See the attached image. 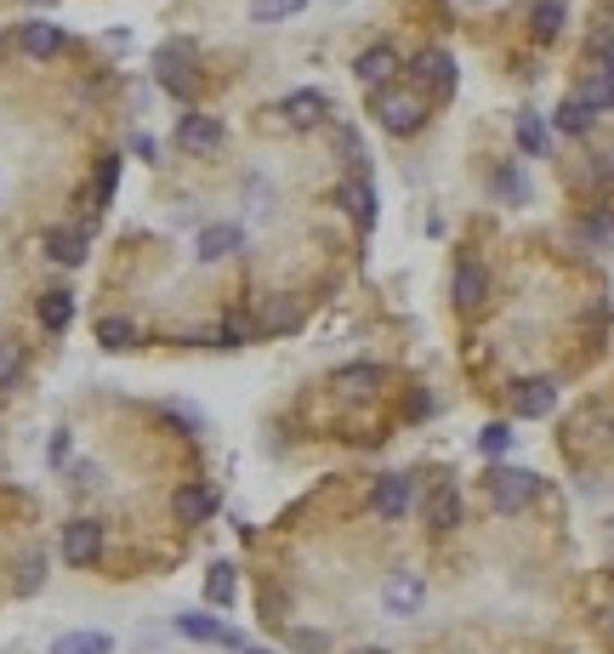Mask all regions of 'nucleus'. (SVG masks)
Masks as SVG:
<instances>
[{
	"instance_id": "nucleus-1",
	"label": "nucleus",
	"mask_w": 614,
	"mask_h": 654,
	"mask_svg": "<svg viewBox=\"0 0 614 654\" xmlns=\"http://www.w3.org/2000/svg\"><path fill=\"white\" fill-rule=\"evenodd\" d=\"M370 114H376V125L388 137H416L421 125H427V97L416 91V86H381L376 97H370Z\"/></svg>"
},
{
	"instance_id": "nucleus-2",
	"label": "nucleus",
	"mask_w": 614,
	"mask_h": 654,
	"mask_svg": "<svg viewBox=\"0 0 614 654\" xmlns=\"http://www.w3.org/2000/svg\"><path fill=\"white\" fill-rule=\"evenodd\" d=\"M483 484H490V507L495 513H524L529 501L541 495V478H535L529 467H490Z\"/></svg>"
},
{
	"instance_id": "nucleus-3",
	"label": "nucleus",
	"mask_w": 614,
	"mask_h": 654,
	"mask_svg": "<svg viewBox=\"0 0 614 654\" xmlns=\"http://www.w3.org/2000/svg\"><path fill=\"white\" fill-rule=\"evenodd\" d=\"M154 74H160V86L171 97H194V46L188 40H165L160 52H154Z\"/></svg>"
},
{
	"instance_id": "nucleus-4",
	"label": "nucleus",
	"mask_w": 614,
	"mask_h": 654,
	"mask_svg": "<svg viewBox=\"0 0 614 654\" xmlns=\"http://www.w3.org/2000/svg\"><path fill=\"white\" fill-rule=\"evenodd\" d=\"M409 86H416L421 97H450L455 91V58L444 52V46H427V52L409 63Z\"/></svg>"
},
{
	"instance_id": "nucleus-5",
	"label": "nucleus",
	"mask_w": 614,
	"mask_h": 654,
	"mask_svg": "<svg viewBox=\"0 0 614 654\" xmlns=\"http://www.w3.org/2000/svg\"><path fill=\"white\" fill-rule=\"evenodd\" d=\"M58 552H63L69 569H91V564L102 558V523H97V518H69Z\"/></svg>"
},
{
	"instance_id": "nucleus-6",
	"label": "nucleus",
	"mask_w": 614,
	"mask_h": 654,
	"mask_svg": "<svg viewBox=\"0 0 614 654\" xmlns=\"http://www.w3.org/2000/svg\"><path fill=\"white\" fill-rule=\"evenodd\" d=\"M409 507H416V478H409V472H381L376 490H370V513L398 523Z\"/></svg>"
},
{
	"instance_id": "nucleus-7",
	"label": "nucleus",
	"mask_w": 614,
	"mask_h": 654,
	"mask_svg": "<svg viewBox=\"0 0 614 654\" xmlns=\"http://www.w3.org/2000/svg\"><path fill=\"white\" fill-rule=\"evenodd\" d=\"M404 69V52L393 40H376V46H365V52L353 58V74H358V86H370V91H381L393 81V74Z\"/></svg>"
},
{
	"instance_id": "nucleus-8",
	"label": "nucleus",
	"mask_w": 614,
	"mask_h": 654,
	"mask_svg": "<svg viewBox=\"0 0 614 654\" xmlns=\"http://www.w3.org/2000/svg\"><path fill=\"white\" fill-rule=\"evenodd\" d=\"M421 603H427V581L421 575H409V569H393L388 581H381V609L409 620V615H421Z\"/></svg>"
},
{
	"instance_id": "nucleus-9",
	"label": "nucleus",
	"mask_w": 614,
	"mask_h": 654,
	"mask_svg": "<svg viewBox=\"0 0 614 654\" xmlns=\"http://www.w3.org/2000/svg\"><path fill=\"white\" fill-rule=\"evenodd\" d=\"M222 143H228V125L217 114H183L176 120V148H183V155H217Z\"/></svg>"
},
{
	"instance_id": "nucleus-10",
	"label": "nucleus",
	"mask_w": 614,
	"mask_h": 654,
	"mask_svg": "<svg viewBox=\"0 0 614 654\" xmlns=\"http://www.w3.org/2000/svg\"><path fill=\"white\" fill-rule=\"evenodd\" d=\"M552 410H557V382L552 375H524V382H512V416L541 421Z\"/></svg>"
},
{
	"instance_id": "nucleus-11",
	"label": "nucleus",
	"mask_w": 614,
	"mask_h": 654,
	"mask_svg": "<svg viewBox=\"0 0 614 654\" xmlns=\"http://www.w3.org/2000/svg\"><path fill=\"white\" fill-rule=\"evenodd\" d=\"M609 444H614L609 405H586L580 416H569V449H609Z\"/></svg>"
},
{
	"instance_id": "nucleus-12",
	"label": "nucleus",
	"mask_w": 614,
	"mask_h": 654,
	"mask_svg": "<svg viewBox=\"0 0 614 654\" xmlns=\"http://www.w3.org/2000/svg\"><path fill=\"white\" fill-rule=\"evenodd\" d=\"M450 296H455L461 313H478L483 301H490V273H483V262L461 257V262H455V280H450Z\"/></svg>"
},
{
	"instance_id": "nucleus-13",
	"label": "nucleus",
	"mask_w": 614,
	"mask_h": 654,
	"mask_svg": "<svg viewBox=\"0 0 614 654\" xmlns=\"http://www.w3.org/2000/svg\"><path fill=\"white\" fill-rule=\"evenodd\" d=\"M302 324V301L296 296H268L250 319V336H291Z\"/></svg>"
},
{
	"instance_id": "nucleus-14",
	"label": "nucleus",
	"mask_w": 614,
	"mask_h": 654,
	"mask_svg": "<svg viewBox=\"0 0 614 654\" xmlns=\"http://www.w3.org/2000/svg\"><path fill=\"white\" fill-rule=\"evenodd\" d=\"M176 632L194 638V643H211V649H234V654H245V643H250L234 626H222L217 615H176Z\"/></svg>"
},
{
	"instance_id": "nucleus-15",
	"label": "nucleus",
	"mask_w": 614,
	"mask_h": 654,
	"mask_svg": "<svg viewBox=\"0 0 614 654\" xmlns=\"http://www.w3.org/2000/svg\"><path fill=\"white\" fill-rule=\"evenodd\" d=\"M342 206L353 211V229H358V234L376 229V183H370V165H358L353 177L342 183Z\"/></svg>"
},
{
	"instance_id": "nucleus-16",
	"label": "nucleus",
	"mask_w": 614,
	"mask_h": 654,
	"mask_svg": "<svg viewBox=\"0 0 614 654\" xmlns=\"http://www.w3.org/2000/svg\"><path fill=\"white\" fill-rule=\"evenodd\" d=\"M279 114H285V125H296V132H314V125H324V114H330V97L302 86V91H291L285 103H279Z\"/></svg>"
},
{
	"instance_id": "nucleus-17",
	"label": "nucleus",
	"mask_w": 614,
	"mask_h": 654,
	"mask_svg": "<svg viewBox=\"0 0 614 654\" xmlns=\"http://www.w3.org/2000/svg\"><path fill=\"white\" fill-rule=\"evenodd\" d=\"M234 250H245V229H240V222H211V229H199V239H194V257L199 262H222V257H234Z\"/></svg>"
},
{
	"instance_id": "nucleus-18",
	"label": "nucleus",
	"mask_w": 614,
	"mask_h": 654,
	"mask_svg": "<svg viewBox=\"0 0 614 654\" xmlns=\"http://www.w3.org/2000/svg\"><path fill=\"white\" fill-rule=\"evenodd\" d=\"M171 513H176V523H205L217 513V490L211 484H183L171 495Z\"/></svg>"
},
{
	"instance_id": "nucleus-19",
	"label": "nucleus",
	"mask_w": 614,
	"mask_h": 654,
	"mask_svg": "<svg viewBox=\"0 0 614 654\" xmlns=\"http://www.w3.org/2000/svg\"><path fill=\"white\" fill-rule=\"evenodd\" d=\"M17 46H23L29 58L46 63V58H58L63 46H69V35L58 29V23H40V17H35V23H23V29H17Z\"/></svg>"
},
{
	"instance_id": "nucleus-20",
	"label": "nucleus",
	"mask_w": 614,
	"mask_h": 654,
	"mask_svg": "<svg viewBox=\"0 0 614 654\" xmlns=\"http://www.w3.org/2000/svg\"><path fill=\"white\" fill-rule=\"evenodd\" d=\"M35 319H40V331L63 336L69 324H74V291H40V301H35Z\"/></svg>"
},
{
	"instance_id": "nucleus-21",
	"label": "nucleus",
	"mask_w": 614,
	"mask_h": 654,
	"mask_svg": "<svg viewBox=\"0 0 614 654\" xmlns=\"http://www.w3.org/2000/svg\"><path fill=\"white\" fill-rule=\"evenodd\" d=\"M512 137H518V148L529 160H547V148H552V132H547V120L535 109H524L518 120H512Z\"/></svg>"
},
{
	"instance_id": "nucleus-22",
	"label": "nucleus",
	"mask_w": 614,
	"mask_h": 654,
	"mask_svg": "<svg viewBox=\"0 0 614 654\" xmlns=\"http://www.w3.org/2000/svg\"><path fill=\"white\" fill-rule=\"evenodd\" d=\"M46 257L63 262V268H81L86 262V229H51L46 234Z\"/></svg>"
},
{
	"instance_id": "nucleus-23",
	"label": "nucleus",
	"mask_w": 614,
	"mask_h": 654,
	"mask_svg": "<svg viewBox=\"0 0 614 654\" xmlns=\"http://www.w3.org/2000/svg\"><path fill=\"white\" fill-rule=\"evenodd\" d=\"M234 597H240L234 564H211V569H205V603H211V609H234Z\"/></svg>"
},
{
	"instance_id": "nucleus-24",
	"label": "nucleus",
	"mask_w": 614,
	"mask_h": 654,
	"mask_svg": "<svg viewBox=\"0 0 614 654\" xmlns=\"http://www.w3.org/2000/svg\"><path fill=\"white\" fill-rule=\"evenodd\" d=\"M427 518H432V535H450V530H461V490H455V484H439V495H432Z\"/></svg>"
},
{
	"instance_id": "nucleus-25",
	"label": "nucleus",
	"mask_w": 614,
	"mask_h": 654,
	"mask_svg": "<svg viewBox=\"0 0 614 654\" xmlns=\"http://www.w3.org/2000/svg\"><path fill=\"white\" fill-rule=\"evenodd\" d=\"M388 375H381V365H347V370H336V393H347V398H370Z\"/></svg>"
},
{
	"instance_id": "nucleus-26",
	"label": "nucleus",
	"mask_w": 614,
	"mask_h": 654,
	"mask_svg": "<svg viewBox=\"0 0 614 654\" xmlns=\"http://www.w3.org/2000/svg\"><path fill=\"white\" fill-rule=\"evenodd\" d=\"M592 120H598V114H592V109H586V103H580V97H575V91H569V97H563V103H557V114H552V125H557V132H563V137H586V132H592Z\"/></svg>"
},
{
	"instance_id": "nucleus-27",
	"label": "nucleus",
	"mask_w": 614,
	"mask_h": 654,
	"mask_svg": "<svg viewBox=\"0 0 614 654\" xmlns=\"http://www.w3.org/2000/svg\"><path fill=\"white\" fill-rule=\"evenodd\" d=\"M97 347L102 354H125V347H137V324L132 319H97Z\"/></svg>"
},
{
	"instance_id": "nucleus-28",
	"label": "nucleus",
	"mask_w": 614,
	"mask_h": 654,
	"mask_svg": "<svg viewBox=\"0 0 614 654\" xmlns=\"http://www.w3.org/2000/svg\"><path fill=\"white\" fill-rule=\"evenodd\" d=\"M490 188H495V194L506 199V206H529V177H524V171L512 165V160L490 171Z\"/></svg>"
},
{
	"instance_id": "nucleus-29",
	"label": "nucleus",
	"mask_w": 614,
	"mask_h": 654,
	"mask_svg": "<svg viewBox=\"0 0 614 654\" xmlns=\"http://www.w3.org/2000/svg\"><path fill=\"white\" fill-rule=\"evenodd\" d=\"M575 97H580V103L592 109V114H614V81H609V74H598V69L575 86Z\"/></svg>"
},
{
	"instance_id": "nucleus-30",
	"label": "nucleus",
	"mask_w": 614,
	"mask_h": 654,
	"mask_svg": "<svg viewBox=\"0 0 614 654\" xmlns=\"http://www.w3.org/2000/svg\"><path fill=\"white\" fill-rule=\"evenodd\" d=\"M51 654H114V638L109 632H63L51 643Z\"/></svg>"
},
{
	"instance_id": "nucleus-31",
	"label": "nucleus",
	"mask_w": 614,
	"mask_h": 654,
	"mask_svg": "<svg viewBox=\"0 0 614 654\" xmlns=\"http://www.w3.org/2000/svg\"><path fill=\"white\" fill-rule=\"evenodd\" d=\"M512 439H518V433H512L506 421H483L472 444H478V456H483V461H495V456H506V449H512Z\"/></svg>"
},
{
	"instance_id": "nucleus-32",
	"label": "nucleus",
	"mask_w": 614,
	"mask_h": 654,
	"mask_svg": "<svg viewBox=\"0 0 614 654\" xmlns=\"http://www.w3.org/2000/svg\"><path fill=\"white\" fill-rule=\"evenodd\" d=\"M563 17H569L563 0H535V7H529V29L541 35V40H552V35L563 29Z\"/></svg>"
},
{
	"instance_id": "nucleus-33",
	"label": "nucleus",
	"mask_w": 614,
	"mask_h": 654,
	"mask_svg": "<svg viewBox=\"0 0 614 654\" xmlns=\"http://www.w3.org/2000/svg\"><path fill=\"white\" fill-rule=\"evenodd\" d=\"M114 188H120V155H102L97 160V177H91V206L102 211L114 199Z\"/></svg>"
},
{
	"instance_id": "nucleus-34",
	"label": "nucleus",
	"mask_w": 614,
	"mask_h": 654,
	"mask_svg": "<svg viewBox=\"0 0 614 654\" xmlns=\"http://www.w3.org/2000/svg\"><path fill=\"white\" fill-rule=\"evenodd\" d=\"M46 587V552H29V558L17 564V575H12V592L17 597H35Z\"/></svg>"
},
{
	"instance_id": "nucleus-35",
	"label": "nucleus",
	"mask_w": 614,
	"mask_h": 654,
	"mask_svg": "<svg viewBox=\"0 0 614 654\" xmlns=\"http://www.w3.org/2000/svg\"><path fill=\"white\" fill-rule=\"evenodd\" d=\"M302 7H307V0H256L250 17H256V23H285V17H296Z\"/></svg>"
},
{
	"instance_id": "nucleus-36",
	"label": "nucleus",
	"mask_w": 614,
	"mask_h": 654,
	"mask_svg": "<svg viewBox=\"0 0 614 654\" xmlns=\"http://www.w3.org/2000/svg\"><path fill=\"white\" fill-rule=\"evenodd\" d=\"M580 239H592V245L614 250V217H609V211H598V217H586V222H580Z\"/></svg>"
},
{
	"instance_id": "nucleus-37",
	"label": "nucleus",
	"mask_w": 614,
	"mask_h": 654,
	"mask_svg": "<svg viewBox=\"0 0 614 654\" xmlns=\"http://www.w3.org/2000/svg\"><path fill=\"white\" fill-rule=\"evenodd\" d=\"M217 347H245L250 342V319H222V331L211 336Z\"/></svg>"
},
{
	"instance_id": "nucleus-38",
	"label": "nucleus",
	"mask_w": 614,
	"mask_h": 654,
	"mask_svg": "<svg viewBox=\"0 0 614 654\" xmlns=\"http://www.w3.org/2000/svg\"><path fill=\"white\" fill-rule=\"evenodd\" d=\"M592 69H598V74H609V81H614V29L592 40Z\"/></svg>"
},
{
	"instance_id": "nucleus-39",
	"label": "nucleus",
	"mask_w": 614,
	"mask_h": 654,
	"mask_svg": "<svg viewBox=\"0 0 614 654\" xmlns=\"http://www.w3.org/2000/svg\"><path fill=\"white\" fill-rule=\"evenodd\" d=\"M17 365H23V359H17V347H12V342H0V387H12V382H17Z\"/></svg>"
},
{
	"instance_id": "nucleus-40",
	"label": "nucleus",
	"mask_w": 614,
	"mask_h": 654,
	"mask_svg": "<svg viewBox=\"0 0 614 654\" xmlns=\"http://www.w3.org/2000/svg\"><path fill=\"white\" fill-rule=\"evenodd\" d=\"M46 461H51V467H63V461H69V433H63V427L51 433V444H46Z\"/></svg>"
},
{
	"instance_id": "nucleus-41",
	"label": "nucleus",
	"mask_w": 614,
	"mask_h": 654,
	"mask_svg": "<svg viewBox=\"0 0 614 654\" xmlns=\"http://www.w3.org/2000/svg\"><path fill=\"white\" fill-rule=\"evenodd\" d=\"M291 643H296L302 654H324V632H302V626H296V632H291Z\"/></svg>"
},
{
	"instance_id": "nucleus-42",
	"label": "nucleus",
	"mask_w": 614,
	"mask_h": 654,
	"mask_svg": "<svg viewBox=\"0 0 614 654\" xmlns=\"http://www.w3.org/2000/svg\"><path fill=\"white\" fill-rule=\"evenodd\" d=\"M69 484H74V490H97V467H91V461H81V467H74V478H69Z\"/></svg>"
},
{
	"instance_id": "nucleus-43",
	"label": "nucleus",
	"mask_w": 614,
	"mask_h": 654,
	"mask_svg": "<svg viewBox=\"0 0 614 654\" xmlns=\"http://www.w3.org/2000/svg\"><path fill=\"white\" fill-rule=\"evenodd\" d=\"M245 654H273V649H262V643H245Z\"/></svg>"
},
{
	"instance_id": "nucleus-44",
	"label": "nucleus",
	"mask_w": 614,
	"mask_h": 654,
	"mask_svg": "<svg viewBox=\"0 0 614 654\" xmlns=\"http://www.w3.org/2000/svg\"><path fill=\"white\" fill-rule=\"evenodd\" d=\"M353 654H388V649H353Z\"/></svg>"
}]
</instances>
